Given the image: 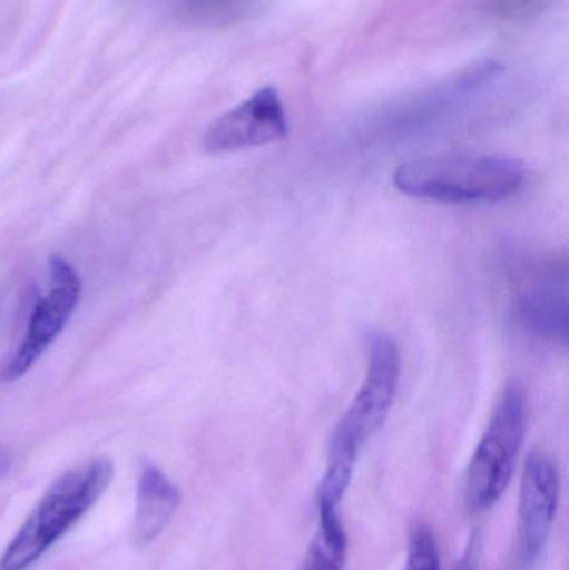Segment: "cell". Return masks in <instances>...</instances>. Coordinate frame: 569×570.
I'll list each match as a JSON object with an SVG mask.
<instances>
[{"instance_id": "30bf717a", "label": "cell", "mask_w": 569, "mask_h": 570, "mask_svg": "<svg viewBox=\"0 0 569 570\" xmlns=\"http://www.w3.org/2000/svg\"><path fill=\"white\" fill-rule=\"evenodd\" d=\"M404 570H441L436 535L428 525H418L411 532Z\"/></svg>"}, {"instance_id": "3957f363", "label": "cell", "mask_w": 569, "mask_h": 570, "mask_svg": "<svg viewBox=\"0 0 569 570\" xmlns=\"http://www.w3.org/2000/svg\"><path fill=\"white\" fill-rule=\"evenodd\" d=\"M112 478V462L99 458L56 479L7 546L0 570H26L39 561L102 498Z\"/></svg>"}, {"instance_id": "9c48e42d", "label": "cell", "mask_w": 569, "mask_h": 570, "mask_svg": "<svg viewBox=\"0 0 569 570\" xmlns=\"http://www.w3.org/2000/svg\"><path fill=\"white\" fill-rule=\"evenodd\" d=\"M320 522L303 570H344L347 535L336 505L317 504Z\"/></svg>"}, {"instance_id": "8fae6325", "label": "cell", "mask_w": 569, "mask_h": 570, "mask_svg": "<svg viewBox=\"0 0 569 570\" xmlns=\"http://www.w3.org/2000/svg\"><path fill=\"white\" fill-rule=\"evenodd\" d=\"M190 3L197 16L213 20H230L246 12L251 0H190Z\"/></svg>"}, {"instance_id": "6da1fadb", "label": "cell", "mask_w": 569, "mask_h": 570, "mask_svg": "<svg viewBox=\"0 0 569 570\" xmlns=\"http://www.w3.org/2000/svg\"><path fill=\"white\" fill-rule=\"evenodd\" d=\"M400 375L398 342L386 332H374L367 337V368L363 384L331 438L327 468L317 488V498L341 504L357 458L390 415Z\"/></svg>"}, {"instance_id": "ba28073f", "label": "cell", "mask_w": 569, "mask_h": 570, "mask_svg": "<svg viewBox=\"0 0 569 570\" xmlns=\"http://www.w3.org/2000/svg\"><path fill=\"white\" fill-rule=\"evenodd\" d=\"M177 485L156 465H144L137 484L134 541L147 546L156 541L180 505Z\"/></svg>"}, {"instance_id": "7c38bea8", "label": "cell", "mask_w": 569, "mask_h": 570, "mask_svg": "<svg viewBox=\"0 0 569 570\" xmlns=\"http://www.w3.org/2000/svg\"><path fill=\"white\" fill-rule=\"evenodd\" d=\"M10 469V458L3 449H0V478L9 472Z\"/></svg>"}, {"instance_id": "7a4b0ae2", "label": "cell", "mask_w": 569, "mask_h": 570, "mask_svg": "<svg viewBox=\"0 0 569 570\" xmlns=\"http://www.w3.org/2000/svg\"><path fill=\"white\" fill-rule=\"evenodd\" d=\"M528 180L524 163L487 154H447L408 160L394 170L404 196L458 206L497 204L517 196Z\"/></svg>"}, {"instance_id": "8992f818", "label": "cell", "mask_w": 569, "mask_h": 570, "mask_svg": "<svg viewBox=\"0 0 569 570\" xmlns=\"http://www.w3.org/2000/svg\"><path fill=\"white\" fill-rule=\"evenodd\" d=\"M290 134L286 109L274 87L256 90L249 99L217 117L204 134L207 153L224 154L279 142Z\"/></svg>"}, {"instance_id": "5b68a950", "label": "cell", "mask_w": 569, "mask_h": 570, "mask_svg": "<svg viewBox=\"0 0 569 570\" xmlns=\"http://www.w3.org/2000/svg\"><path fill=\"white\" fill-rule=\"evenodd\" d=\"M49 274L52 281L50 291L37 298L22 344L0 372L2 381H19L26 375L40 355L59 337L79 305L82 283L72 264L56 254L49 259Z\"/></svg>"}, {"instance_id": "277c9868", "label": "cell", "mask_w": 569, "mask_h": 570, "mask_svg": "<svg viewBox=\"0 0 569 570\" xmlns=\"http://www.w3.org/2000/svg\"><path fill=\"white\" fill-rule=\"evenodd\" d=\"M527 424V395L520 385L510 384L501 394L468 468L467 495L473 511L493 508L510 488Z\"/></svg>"}, {"instance_id": "52a82bcc", "label": "cell", "mask_w": 569, "mask_h": 570, "mask_svg": "<svg viewBox=\"0 0 569 570\" xmlns=\"http://www.w3.org/2000/svg\"><path fill=\"white\" fill-rule=\"evenodd\" d=\"M561 479L550 455L533 451L524 461L520 485V551L524 564L537 561L547 546L560 504Z\"/></svg>"}]
</instances>
